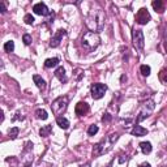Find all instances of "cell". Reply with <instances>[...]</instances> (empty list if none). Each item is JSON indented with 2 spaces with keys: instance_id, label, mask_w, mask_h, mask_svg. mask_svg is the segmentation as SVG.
Segmentation results:
<instances>
[{
  "instance_id": "6da1fadb",
  "label": "cell",
  "mask_w": 167,
  "mask_h": 167,
  "mask_svg": "<svg viewBox=\"0 0 167 167\" xmlns=\"http://www.w3.org/2000/svg\"><path fill=\"white\" fill-rule=\"evenodd\" d=\"M86 26L90 29V32L97 33L103 28V24H105V12L101 8H97V9H92L89 12L86 17Z\"/></svg>"
},
{
  "instance_id": "7a4b0ae2",
  "label": "cell",
  "mask_w": 167,
  "mask_h": 167,
  "mask_svg": "<svg viewBox=\"0 0 167 167\" xmlns=\"http://www.w3.org/2000/svg\"><path fill=\"white\" fill-rule=\"evenodd\" d=\"M118 138H119V135L118 133H112L106 140H102L101 142L95 144L93 148V157L97 158V157L102 156L103 153H106V151H108L111 149V145H114L118 141Z\"/></svg>"
},
{
  "instance_id": "3957f363",
  "label": "cell",
  "mask_w": 167,
  "mask_h": 167,
  "mask_svg": "<svg viewBox=\"0 0 167 167\" xmlns=\"http://www.w3.org/2000/svg\"><path fill=\"white\" fill-rule=\"evenodd\" d=\"M101 43V37H99L98 33H93V32H87L84 34L82 39H81V44L86 51H93Z\"/></svg>"
},
{
  "instance_id": "277c9868",
  "label": "cell",
  "mask_w": 167,
  "mask_h": 167,
  "mask_svg": "<svg viewBox=\"0 0 167 167\" xmlns=\"http://www.w3.org/2000/svg\"><path fill=\"white\" fill-rule=\"evenodd\" d=\"M68 103H69V99L68 97H59V98H56L55 101L52 102V105H51V110H52V114L55 115L56 118H60V115L63 114L67 107H68Z\"/></svg>"
},
{
  "instance_id": "5b68a950",
  "label": "cell",
  "mask_w": 167,
  "mask_h": 167,
  "mask_svg": "<svg viewBox=\"0 0 167 167\" xmlns=\"http://www.w3.org/2000/svg\"><path fill=\"white\" fill-rule=\"evenodd\" d=\"M154 107H156V103H154V101H151V99L146 101L144 105H142V107H141V110H140V112H138V116H137V119H136V121L140 123V121H142V120L146 119V118H149V116H150V114H151V111L154 110Z\"/></svg>"
},
{
  "instance_id": "8992f818",
  "label": "cell",
  "mask_w": 167,
  "mask_h": 167,
  "mask_svg": "<svg viewBox=\"0 0 167 167\" xmlns=\"http://www.w3.org/2000/svg\"><path fill=\"white\" fill-rule=\"evenodd\" d=\"M132 39H133V46L136 47V50L141 51L144 48L145 44V39H144V34H142L141 30H133L132 33Z\"/></svg>"
},
{
  "instance_id": "52a82bcc",
  "label": "cell",
  "mask_w": 167,
  "mask_h": 167,
  "mask_svg": "<svg viewBox=\"0 0 167 167\" xmlns=\"http://www.w3.org/2000/svg\"><path fill=\"white\" fill-rule=\"evenodd\" d=\"M107 86L105 84H94L92 86V97L94 99H101L105 95Z\"/></svg>"
},
{
  "instance_id": "ba28073f",
  "label": "cell",
  "mask_w": 167,
  "mask_h": 167,
  "mask_svg": "<svg viewBox=\"0 0 167 167\" xmlns=\"http://www.w3.org/2000/svg\"><path fill=\"white\" fill-rule=\"evenodd\" d=\"M149 21H150V13L148 12L146 8H141L136 14V22L140 25H146Z\"/></svg>"
},
{
  "instance_id": "9c48e42d",
  "label": "cell",
  "mask_w": 167,
  "mask_h": 167,
  "mask_svg": "<svg viewBox=\"0 0 167 167\" xmlns=\"http://www.w3.org/2000/svg\"><path fill=\"white\" fill-rule=\"evenodd\" d=\"M67 34L64 29H60L56 32L55 35H52V38H51V42H50V47H57L60 44V42H62L63 37Z\"/></svg>"
},
{
  "instance_id": "30bf717a",
  "label": "cell",
  "mask_w": 167,
  "mask_h": 167,
  "mask_svg": "<svg viewBox=\"0 0 167 167\" xmlns=\"http://www.w3.org/2000/svg\"><path fill=\"white\" fill-rule=\"evenodd\" d=\"M33 11H34L35 14H39V16H48V14H51L44 3H37L33 7Z\"/></svg>"
},
{
  "instance_id": "8fae6325",
  "label": "cell",
  "mask_w": 167,
  "mask_h": 167,
  "mask_svg": "<svg viewBox=\"0 0 167 167\" xmlns=\"http://www.w3.org/2000/svg\"><path fill=\"white\" fill-rule=\"evenodd\" d=\"M75 111L78 116H84V115H86L87 112H89V105H87L86 102H78L77 105H76Z\"/></svg>"
},
{
  "instance_id": "7c38bea8",
  "label": "cell",
  "mask_w": 167,
  "mask_h": 167,
  "mask_svg": "<svg viewBox=\"0 0 167 167\" xmlns=\"http://www.w3.org/2000/svg\"><path fill=\"white\" fill-rule=\"evenodd\" d=\"M55 76L59 78L60 82H67V81H68V77H67V75H65V69L63 68V67H59V68L56 69Z\"/></svg>"
},
{
  "instance_id": "4fadbf2b",
  "label": "cell",
  "mask_w": 167,
  "mask_h": 167,
  "mask_svg": "<svg viewBox=\"0 0 167 167\" xmlns=\"http://www.w3.org/2000/svg\"><path fill=\"white\" fill-rule=\"evenodd\" d=\"M132 135L136 136V137H141V136L148 135V129L141 125H135V128L132 129Z\"/></svg>"
},
{
  "instance_id": "5bb4252c",
  "label": "cell",
  "mask_w": 167,
  "mask_h": 167,
  "mask_svg": "<svg viewBox=\"0 0 167 167\" xmlns=\"http://www.w3.org/2000/svg\"><path fill=\"white\" fill-rule=\"evenodd\" d=\"M33 81H34V84L37 85V87H38V89L43 90L44 87H46V81H44L43 78L41 77V76L34 75V76H33Z\"/></svg>"
},
{
  "instance_id": "9a60e30c",
  "label": "cell",
  "mask_w": 167,
  "mask_h": 167,
  "mask_svg": "<svg viewBox=\"0 0 167 167\" xmlns=\"http://www.w3.org/2000/svg\"><path fill=\"white\" fill-rule=\"evenodd\" d=\"M56 123L62 129H68L69 128V120L67 119V118H63V116L56 118Z\"/></svg>"
},
{
  "instance_id": "2e32d148",
  "label": "cell",
  "mask_w": 167,
  "mask_h": 167,
  "mask_svg": "<svg viewBox=\"0 0 167 167\" xmlns=\"http://www.w3.org/2000/svg\"><path fill=\"white\" fill-rule=\"evenodd\" d=\"M51 132H52V125H44V127H42V128L39 129V135H41L42 137H47V136H50Z\"/></svg>"
},
{
  "instance_id": "e0dca14e",
  "label": "cell",
  "mask_w": 167,
  "mask_h": 167,
  "mask_svg": "<svg viewBox=\"0 0 167 167\" xmlns=\"http://www.w3.org/2000/svg\"><path fill=\"white\" fill-rule=\"evenodd\" d=\"M59 64V59L57 57H51V59H47L44 62V67L46 68H52V67H56Z\"/></svg>"
},
{
  "instance_id": "ac0fdd59",
  "label": "cell",
  "mask_w": 167,
  "mask_h": 167,
  "mask_svg": "<svg viewBox=\"0 0 167 167\" xmlns=\"http://www.w3.org/2000/svg\"><path fill=\"white\" fill-rule=\"evenodd\" d=\"M151 5H153L154 9L158 11L159 13H162V12L165 11V5H163V3L161 1V0H154V1L151 3Z\"/></svg>"
},
{
  "instance_id": "d6986e66",
  "label": "cell",
  "mask_w": 167,
  "mask_h": 167,
  "mask_svg": "<svg viewBox=\"0 0 167 167\" xmlns=\"http://www.w3.org/2000/svg\"><path fill=\"white\" fill-rule=\"evenodd\" d=\"M140 148H141V151L144 154H149L151 151V144L150 142H141V144H140Z\"/></svg>"
},
{
  "instance_id": "ffe728a7",
  "label": "cell",
  "mask_w": 167,
  "mask_h": 167,
  "mask_svg": "<svg viewBox=\"0 0 167 167\" xmlns=\"http://www.w3.org/2000/svg\"><path fill=\"white\" fill-rule=\"evenodd\" d=\"M13 50H14V42L13 41L5 42V44H4V51L5 52H13Z\"/></svg>"
},
{
  "instance_id": "44dd1931",
  "label": "cell",
  "mask_w": 167,
  "mask_h": 167,
  "mask_svg": "<svg viewBox=\"0 0 167 167\" xmlns=\"http://www.w3.org/2000/svg\"><path fill=\"white\" fill-rule=\"evenodd\" d=\"M35 115H37L38 119H42V120H46L47 118H48L47 112L44 111V110H42V108H38V110L35 111Z\"/></svg>"
},
{
  "instance_id": "7402d4cb",
  "label": "cell",
  "mask_w": 167,
  "mask_h": 167,
  "mask_svg": "<svg viewBox=\"0 0 167 167\" xmlns=\"http://www.w3.org/2000/svg\"><path fill=\"white\" fill-rule=\"evenodd\" d=\"M98 130H99L98 125L93 124V125H90L89 129H87V135H89V136H94V135H97V133H98Z\"/></svg>"
},
{
  "instance_id": "603a6c76",
  "label": "cell",
  "mask_w": 167,
  "mask_h": 167,
  "mask_svg": "<svg viewBox=\"0 0 167 167\" xmlns=\"http://www.w3.org/2000/svg\"><path fill=\"white\" fill-rule=\"evenodd\" d=\"M159 80H161V82L167 84V69L166 68L159 72Z\"/></svg>"
},
{
  "instance_id": "cb8c5ba5",
  "label": "cell",
  "mask_w": 167,
  "mask_h": 167,
  "mask_svg": "<svg viewBox=\"0 0 167 167\" xmlns=\"http://www.w3.org/2000/svg\"><path fill=\"white\" fill-rule=\"evenodd\" d=\"M19 132H20V129L17 128V127H14V128L9 129V137H11L12 140L17 138V136H19Z\"/></svg>"
},
{
  "instance_id": "d4e9b609",
  "label": "cell",
  "mask_w": 167,
  "mask_h": 167,
  "mask_svg": "<svg viewBox=\"0 0 167 167\" xmlns=\"http://www.w3.org/2000/svg\"><path fill=\"white\" fill-rule=\"evenodd\" d=\"M140 71H141L142 76H149V75H150V67L144 64V65L140 67Z\"/></svg>"
},
{
  "instance_id": "484cf974",
  "label": "cell",
  "mask_w": 167,
  "mask_h": 167,
  "mask_svg": "<svg viewBox=\"0 0 167 167\" xmlns=\"http://www.w3.org/2000/svg\"><path fill=\"white\" fill-rule=\"evenodd\" d=\"M24 21H25L28 25H33V24H34V17H33L32 14H26V16L24 17Z\"/></svg>"
},
{
  "instance_id": "4316f807",
  "label": "cell",
  "mask_w": 167,
  "mask_h": 167,
  "mask_svg": "<svg viewBox=\"0 0 167 167\" xmlns=\"http://www.w3.org/2000/svg\"><path fill=\"white\" fill-rule=\"evenodd\" d=\"M22 41H24V43L26 44V46H29L30 43H32V37H30L29 34H24V37H22Z\"/></svg>"
},
{
  "instance_id": "83f0119b",
  "label": "cell",
  "mask_w": 167,
  "mask_h": 167,
  "mask_svg": "<svg viewBox=\"0 0 167 167\" xmlns=\"http://www.w3.org/2000/svg\"><path fill=\"white\" fill-rule=\"evenodd\" d=\"M5 11H7L5 9V5L3 4V3H0V12H1V13H5Z\"/></svg>"
},
{
  "instance_id": "f1b7e54d",
  "label": "cell",
  "mask_w": 167,
  "mask_h": 167,
  "mask_svg": "<svg viewBox=\"0 0 167 167\" xmlns=\"http://www.w3.org/2000/svg\"><path fill=\"white\" fill-rule=\"evenodd\" d=\"M110 119H111V116H110V115H108V114H106L105 116L102 118V120H103V121H108V120H110Z\"/></svg>"
},
{
  "instance_id": "f546056e",
  "label": "cell",
  "mask_w": 167,
  "mask_h": 167,
  "mask_svg": "<svg viewBox=\"0 0 167 167\" xmlns=\"http://www.w3.org/2000/svg\"><path fill=\"white\" fill-rule=\"evenodd\" d=\"M127 161V157L124 158V156H120V158H119V163H124Z\"/></svg>"
},
{
  "instance_id": "4dcf8cb0",
  "label": "cell",
  "mask_w": 167,
  "mask_h": 167,
  "mask_svg": "<svg viewBox=\"0 0 167 167\" xmlns=\"http://www.w3.org/2000/svg\"><path fill=\"white\" fill-rule=\"evenodd\" d=\"M17 116H14L13 118V120H19V119H24V116H20V112H17Z\"/></svg>"
},
{
  "instance_id": "1f68e13d",
  "label": "cell",
  "mask_w": 167,
  "mask_h": 167,
  "mask_svg": "<svg viewBox=\"0 0 167 167\" xmlns=\"http://www.w3.org/2000/svg\"><path fill=\"white\" fill-rule=\"evenodd\" d=\"M140 167H150V165H149V163H142Z\"/></svg>"
},
{
  "instance_id": "d6a6232c",
  "label": "cell",
  "mask_w": 167,
  "mask_h": 167,
  "mask_svg": "<svg viewBox=\"0 0 167 167\" xmlns=\"http://www.w3.org/2000/svg\"><path fill=\"white\" fill-rule=\"evenodd\" d=\"M81 167H90V165H89V163H85V165H82Z\"/></svg>"
},
{
  "instance_id": "836d02e7",
  "label": "cell",
  "mask_w": 167,
  "mask_h": 167,
  "mask_svg": "<svg viewBox=\"0 0 167 167\" xmlns=\"http://www.w3.org/2000/svg\"><path fill=\"white\" fill-rule=\"evenodd\" d=\"M165 48H166V51H167V42H165Z\"/></svg>"
}]
</instances>
